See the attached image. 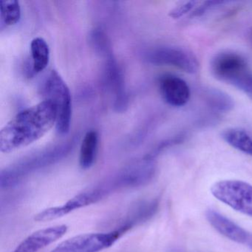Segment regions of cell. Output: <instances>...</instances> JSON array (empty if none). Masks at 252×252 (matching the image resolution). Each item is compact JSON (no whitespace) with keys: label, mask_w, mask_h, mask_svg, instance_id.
<instances>
[{"label":"cell","mask_w":252,"mask_h":252,"mask_svg":"<svg viewBox=\"0 0 252 252\" xmlns=\"http://www.w3.org/2000/svg\"><path fill=\"white\" fill-rule=\"evenodd\" d=\"M226 2L224 1H206V2H203L200 6L197 7L194 11L191 16L194 17H199L200 16L203 15L206 11L215 7L219 6L220 5L225 3Z\"/></svg>","instance_id":"obj_20"},{"label":"cell","mask_w":252,"mask_h":252,"mask_svg":"<svg viewBox=\"0 0 252 252\" xmlns=\"http://www.w3.org/2000/svg\"><path fill=\"white\" fill-rule=\"evenodd\" d=\"M67 229L66 225H58L38 230L26 237L12 252H38L62 238Z\"/></svg>","instance_id":"obj_9"},{"label":"cell","mask_w":252,"mask_h":252,"mask_svg":"<svg viewBox=\"0 0 252 252\" xmlns=\"http://www.w3.org/2000/svg\"><path fill=\"white\" fill-rule=\"evenodd\" d=\"M98 146V132L88 131L84 137L79 154V165L82 169L86 170L92 167L96 158Z\"/></svg>","instance_id":"obj_14"},{"label":"cell","mask_w":252,"mask_h":252,"mask_svg":"<svg viewBox=\"0 0 252 252\" xmlns=\"http://www.w3.org/2000/svg\"><path fill=\"white\" fill-rule=\"evenodd\" d=\"M153 160L146 158L125 166L110 176L116 191L148 184L156 175V165Z\"/></svg>","instance_id":"obj_7"},{"label":"cell","mask_w":252,"mask_h":252,"mask_svg":"<svg viewBox=\"0 0 252 252\" xmlns=\"http://www.w3.org/2000/svg\"><path fill=\"white\" fill-rule=\"evenodd\" d=\"M71 147L70 144L55 147L29 156L5 168L0 173V188L8 189L19 185L33 172L60 161L68 154Z\"/></svg>","instance_id":"obj_3"},{"label":"cell","mask_w":252,"mask_h":252,"mask_svg":"<svg viewBox=\"0 0 252 252\" xmlns=\"http://www.w3.org/2000/svg\"><path fill=\"white\" fill-rule=\"evenodd\" d=\"M56 106L45 99L20 112L0 131V151L10 153L27 147L57 124Z\"/></svg>","instance_id":"obj_1"},{"label":"cell","mask_w":252,"mask_h":252,"mask_svg":"<svg viewBox=\"0 0 252 252\" xmlns=\"http://www.w3.org/2000/svg\"><path fill=\"white\" fill-rule=\"evenodd\" d=\"M246 245H247L251 249H252V234H251L249 241H248L247 244Z\"/></svg>","instance_id":"obj_21"},{"label":"cell","mask_w":252,"mask_h":252,"mask_svg":"<svg viewBox=\"0 0 252 252\" xmlns=\"http://www.w3.org/2000/svg\"><path fill=\"white\" fill-rule=\"evenodd\" d=\"M124 234L117 228L108 232L79 234L64 240L51 252H99L113 246Z\"/></svg>","instance_id":"obj_6"},{"label":"cell","mask_w":252,"mask_h":252,"mask_svg":"<svg viewBox=\"0 0 252 252\" xmlns=\"http://www.w3.org/2000/svg\"><path fill=\"white\" fill-rule=\"evenodd\" d=\"M197 4V2L196 1H185V2H181L169 12V17L175 20L181 18L187 13L191 11L193 8H195Z\"/></svg>","instance_id":"obj_19"},{"label":"cell","mask_w":252,"mask_h":252,"mask_svg":"<svg viewBox=\"0 0 252 252\" xmlns=\"http://www.w3.org/2000/svg\"><path fill=\"white\" fill-rule=\"evenodd\" d=\"M45 94L47 99L52 101L57 108V131L62 135L67 134L71 122V95L67 84L56 70H52L47 79Z\"/></svg>","instance_id":"obj_4"},{"label":"cell","mask_w":252,"mask_h":252,"mask_svg":"<svg viewBox=\"0 0 252 252\" xmlns=\"http://www.w3.org/2000/svg\"><path fill=\"white\" fill-rule=\"evenodd\" d=\"M31 53L33 61V71L34 73L43 71L50 60L49 46L45 39L36 37L31 43Z\"/></svg>","instance_id":"obj_16"},{"label":"cell","mask_w":252,"mask_h":252,"mask_svg":"<svg viewBox=\"0 0 252 252\" xmlns=\"http://www.w3.org/2000/svg\"><path fill=\"white\" fill-rule=\"evenodd\" d=\"M210 67L218 80L240 90L252 101V70L243 56L222 51L212 58Z\"/></svg>","instance_id":"obj_2"},{"label":"cell","mask_w":252,"mask_h":252,"mask_svg":"<svg viewBox=\"0 0 252 252\" xmlns=\"http://www.w3.org/2000/svg\"><path fill=\"white\" fill-rule=\"evenodd\" d=\"M147 59L152 64L171 66L190 74L197 73L199 68L195 56L188 50L178 47L153 48L147 53Z\"/></svg>","instance_id":"obj_8"},{"label":"cell","mask_w":252,"mask_h":252,"mask_svg":"<svg viewBox=\"0 0 252 252\" xmlns=\"http://www.w3.org/2000/svg\"><path fill=\"white\" fill-rule=\"evenodd\" d=\"M214 197L234 210L252 217V186L244 181L225 180L211 188Z\"/></svg>","instance_id":"obj_5"},{"label":"cell","mask_w":252,"mask_h":252,"mask_svg":"<svg viewBox=\"0 0 252 252\" xmlns=\"http://www.w3.org/2000/svg\"><path fill=\"white\" fill-rule=\"evenodd\" d=\"M206 218L209 223L220 234L236 243L247 244L250 233L247 232L228 218L212 209H209L206 212Z\"/></svg>","instance_id":"obj_12"},{"label":"cell","mask_w":252,"mask_h":252,"mask_svg":"<svg viewBox=\"0 0 252 252\" xmlns=\"http://www.w3.org/2000/svg\"><path fill=\"white\" fill-rule=\"evenodd\" d=\"M21 17V7L17 0H2L0 7V29L14 26Z\"/></svg>","instance_id":"obj_17"},{"label":"cell","mask_w":252,"mask_h":252,"mask_svg":"<svg viewBox=\"0 0 252 252\" xmlns=\"http://www.w3.org/2000/svg\"><path fill=\"white\" fill-rule=\"evenodd\" d=\"M159 88L164 101L172 107H183L189 100V87L178 76L164 75L159 81Z\"/></svg>","instance_id":"obj_10"},{"label":"cell","mask_w":252,"mask_h":252,"mask_svg":"<svg viewBox=\"0 0 252 252\" xmlns=\"http://www.w3.org/2000/svg\"><path fill=\"white\" fill-rule=\"evenodd\" d=\"M158 208V199L135 202L129 207V210L125 215V218L116 228L121 230L125 234L135 225L147 222L151 219L157 213Z\"/></svg>","instance_id":"obj_11"},{"label":"cell","mask_w":252,"mask_h":252,"mask_svg":"<svg viewBox=\"0 0 252 252\" xmlns=\"http://www.w3.org/2000/svg\"><path fill=\"white\" fill-rule=\"evenodd\" d=\"M222 138L233 148L252 157V136L247 131L230 128L222 132Z\"/></svg>","instance_id":"obj_15"},{"label":"cell","mask_w":252,"mask_h":252,"mask_svg":"<svg viewBox=\"0 0 252 252\" xmlns=\"http://www.w3.org/2000/svg\"><path fill=\"white\" fill-rule=\"evenodd\" d=\"M206 100L208 106L218 113L231 111L234 104L232 98L222 91L210 89L206 92Z\"/></svg>","instance_id":"obj_18"},{"label":"cell","mask_w":252,"mask_h":252,"mask_svg":"<svg viewBox=\"0 0 252 252\" xmlns=\"http://www.w3.org/2000/svg\"><path fill=\"white\" fill-rule=\"evenodd\" d=\"M107 57L106 63V73L107 82L112 91L116 96V107L118 108H124L126 106V97L125 89V82L122 71L118 66L115 59L111 54V51L105 54Z\"/></svg>","instance_id":"obj_13"}]
</instances>
